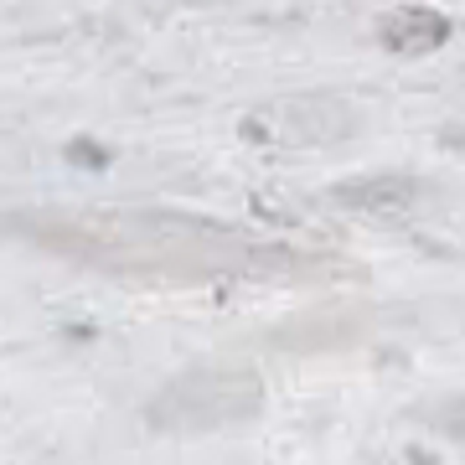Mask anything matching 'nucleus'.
I'll return each mask as SVG.
<instances>
[{
	"label": "nucleus",
	"instance_id": "1",
	"mask_svg": "<svg viewBox=\"0 0 465 465\" xmlns=\"http://www.w3.org/2000/svg\"><path fill=\"white\" fill-rule=\"evenodd\" d=\"M445 36H450V21L440 11H424V5L393 11L382 21V47H393V52H434Z\"/></svg>",
	"mask_w": 465,
	"mask_h": 465
}]
</instances>
